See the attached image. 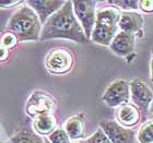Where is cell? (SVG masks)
Returning <instances> with one entry per match:
<instances>
[{
	"label": "cell",
	"mask_w": 153,
	"mask_h": 143,
	"mask_svg": "<svg viewBox=\"0 0 153 143\" xmlns=\"http://www.w3.org/2000/svg\"><path fill=\"white\" fill-rule=\"evenodd\" d=\"M44 143H51L49 141H48V139L47 138H44Z\"/></svg>",
	"instance_id": "cell-25"
},
{
	"label": "cell",
	"mask_w": 153,
	"mask_h": 143,
	"mask_svg": "<svg viewBox=\"0 0 153 143\" xmlns=\"http://www.w3.org/2000/svg\"><path fill=\"white\" fill-rule=\"evenodd\" d=\"M6 30L16 36L18 41H39L42 24L36 13L24 1L9 19Z\"/></svg>",
	"instance_id": "cell-2"
},
{
	"label": "cell",
	"mask_w": 153,
	"mask_h": 143,
	"mask_svg": "<svg viewBox=\"0 0 153 143\" xmlns=\"http://www.w3.org/2000/svg\"><path fill=\"white\" fill-rule=\"evenodd\" d=\"M79 143H85V141H84V140H83V141H80Z\"/></svg>",
	"instance_id": "cell-26"
},
{
	"label": "cell",
	"mask_w": 153,
	"mask_h": 143,
	"mask_svg": "<svg viewBox=\"0 0 153 143\" xmlns=\"http://www.w3.org/2000/svg\"><path fill=\"white\" fill-rule=\"evenodd\" d=\"M136 138L140 143H153V122L152 119L146 121L140 127Z\"/></svg>",
	"instance_id": "cell-17"
},
{
	"label": "cell",
	"mask_w": 153,
	"mask_h": 143,
	"mask_svg": "<svg viewBox=\"0 0 153 143\" xmlns=\"http://www.w3.org/2000/svg\"><path fill=\"white\" fill-rule=\"evenodd\" d=\"M0 143H3V142H2V141H1V140H0Z\"/></svg>",
	"instance_id": "cell-27"
},
{
	"label": "cell",
	"mask_w": 153,
	"mask_h": 143,
	"mask_svg": "<svg viewBox=\"0 0 153 143\" xmlns=\"http://www.w3.org/2000/svg\"><path fill=\"white\" fill-rule=\"evenodd\" d=\"M57 102L51 94L43 91H35L30 95L25 105L26 114L35 118L43 114H53Z\"/></svg>",
	"instance_id": "cell-6"
},
{
	"label": "cell",
	"mask_w": 153,
	"mask_h": 143,
	"mask_svg": "<svg viewBox=\"0 0 153 143\" xmlns=\"http://www.w3.org/2000/svg\"><path fill=\"white\" fill-rule=\"evenodd\" d=\"M25 3L36 13L39 19V22L43 25L51 16H53L56 11L60 9L65 3L64 0H27Z\"/></svg>",
	"instance_id": "cell-12"
},
{
	"label": "cell",
	"mask_w": 153,
	"mask_h": 143,
	"mask_svg": "<svg viewBox=\"0 0 153 143\" xmlns=\"http://www.w3.org/2000/svg\"><path fill=\"white\" fill-rule=\"evenodd\" d=\"M48 141L51 143H71L70 139L67 136L66 131L61 127L56 128L49 136H48Z\"/></svg>",
	"instance_id": "cell-19"
},
{
	"label": "cell",
	"mask_w": 153,
	"mask_h": 143,
	"mask_svg": "<svg viewBox=\"0 0 153 143\" xmlns=\"http://www.w3.org/2000/svg\"><path fill=\"white\" fill-rule=\"evenodd\" d=\"M56 38L69 39L79 44L89 43L74 14L72 1H65L60 9L49 16L42 26L39 41H45Z\"/></svg>",
	"instance_id": "cell-1"
},
{
	"label": "cell",
	"mask_w": 153,
	"mask_h": 143,
	"mask_svg": "<svg viewBox=\"0 0 153 143\" xmlns=\"http://www.w3.org/2000/svg\"><path fill=\"white\" fill-rule=\"evenodd\" d=\"M16 38L14 35H12L11 33H4L2 35V37H1V39H0V44H1V46H3V47H6L7 49L10 47H13L14 45L16 44Z\"/></svg>",
	"instance_id": "cell-21"
},
{
	"label": "cell",
	"mask_w": 153,
	"mask_h": 143,
	"mask_svg": "<svg viewBox=\"0 0 153 143\" xmlns=\"http://www.w3.org/2000/svg\"><path fill=\"white\" fill-rule=\"evenodd\" d=\"M57 128V121L53 114H43L34 118L33 130L38 136H49Z\"/></svg>",
	"instance_id": "cell-14"
},
{
	"label": "cell",
	"mask_w": 153,
	"mask_h": 143,
	"mask_svg": "<svg viewBox=\"0 0 153 143\" xmlns=\"http://www.w3.org/2000/svg\"><path fill=\"white\" fill-rule=\"evenodd\" d=\"M102 99L109 107H119L129 103V83L125 80H115L103 93Z\"/></svg>",
	"instance_id": "cell-8"
},
{
	"label": "cell",
	"mask_w": 153,
	"mask_h": 143,
	"mask_svg": "<svg viewBox=\"0 0 153 143\" xmlns=\"http://www.w3.org/2000/svg\"><path fill=\"white\" fill-rule=\"evenodd\" d=\"M138 9L146 13H151L153 10V1H138Z\"/></svg>",
	"instance_id": "cell-22"
},
{
	"label": "cell",
	"mask_w": 153,
	"mask_h": 143,
	"mask_svg": "<svg viewBox=\"0 0 153 143\" xmlns=\"http://www.w3.org/2000/svg\"><path fill=\"white\" fill-rule=\"evenodd\" d=\"M100 129L112 143H136V131L123 127L116 120L100 121Z\"/></svg>",
	"instance_id": "cell-7"
},
{
	"label": "cell",
	"mask_w": 153,
	"mask_h": 143,
	"mask_svg": "<svg viewBox=\"0 0 153 143\" xmlns=\"http://www.w3.org/2000/svg\"><path fill=\"white\" fill-rule=\"evenodd\" d=\"M96 4L97 1H72V10L78 22L82 27L85 37L90 41L95 23Z\"/></svg>",
	"instance_id": "cell-5"
},
{
	"label": "cell",
	"mask_w": 153,
	"mask_h": 143,
	"mask_svg": "<svg viewBox=\"0 0 153 143\" xmlns=\"http://www.w3.org/2000/svg\"><path fill=\"white\" fill-rule=\"evenodd\" d=\"M120 10L113 6L102 7L96 10L95 23L90 41L96 44L109 46L115 35L119 32L118 23L120 19Z\"/></svg>",
	"instance_id": "cell-3"
},
{
	"label": "cell",
	"mask_w": 153,
	"mask_h": 143,
	"mask_svg": "<svg viewBox=\"0 0 153 143\" xmlns=\"http://www.w3.org/2000/svg\"><path fill=\"white\" fill-rule=\"evenodd\" d=\"M109 48L119 57L129 58L136 49V35L119 31L111 41Z\"/></svg>",
	"instance_id": "cell-10"
},
{
	"label": "cell",
	"mask_w": 153,
	"mask_h": 143,
	"mask_svg": "<svg viewBox=\"0 0 153 143\" xmlns=\"http://www.w3.org/2000/svg\"><path fill=\"white\" fill-rule=\"evenodd\" d=\"M83 122L84 119L82 114L74 115L66 121L64 130L66 131L70 141H76L83 138Z\"/></svg>",
	"instance_id": "cell-15"
},
{
	"label": "cell",
	"mask_w": 153,
	"mask_h": 143,
	"mask_svg": "<svg viewBox=\"0 0 153 143\" xmlns=\"http://www.w3.org/2000/svg\"><path fill=\"white\" fill-rule=\"evenodd\" d=\"M9 57V50L0 45V61H6Z\"/></svg>",
	"instance_id": "cell-24"
},
{
	"label": "cell",
	"mask_w": 153,
	"mask_h": 143,
	"mask_svg": "<svg viewBox=\"0 0 153 143\" xmlns=\"http://www.w3.org/2000/svg\"><path fill=\"white\" fill-rule=\"evenodd\" d=\"M140 110L131 103H127L121 105L116 110V118L117 122L125 128L134 127L140 120Z\"/></svg>",
	"instance_id": "cell-13"
},
{
	"label": "cell",
	"mask_w": 153,
	"mask_h": 143,
	"mask_svg": "<svg viewBox=\"0 0 153 143\" xmlns=\"http://www.w3.org/2000/svg\"><path fill=\"white\" fill-rule=\"evenodd\" d=\"M144 24V19L142 14L136 11H121L118 27L120 32L129 33L137 35L138 33L142 36V27Z\"/></svg>",
	"instance_id": "cell-11"
},
{
	"label": "cell",
	"mask_w": 153,
	"mask_h": 143,
	"mask_svg": "<svg viewBox=\"0 0 153 143\" xmlns=\"http://www.w3.org/2000/svg\"><path fill=\"white\" fill-rule=\"evenodd\" d=\"M84 141H85V143H112L100 128L93 136H91L89 139H86Z\"/></svg>",
	"instance_id": "cell-20"
},
{
	"label": "cell",
	"mask_w": 153,
	"mask_h": 143,
	"mask_svg": "<svg viewBox=\"0 0 153 143\" xmlns=\"http://www.w3.org/2000/svg\"><path fill=\"white\" fill-rule=\"evenodd\" d=\"M107 3L117 8L118 10L123 9L125 11L138 10V1L136 0H109Z\"/></svg>",
	"instance_id": "cell-18"
},
{
	"label": "cell",
	"mask_w": 153,
	"mask_h": 143,
	"mask_svg": "<svg viewBox=\"0 0 153 143\" xmlns=\"http://www.w3.org/2000/svg\"><path fill=\"white\" fill-rule=\"evenodd\" d=\"M24 1H20V0H12V1H0V8H3V9H9V8H14L16 6H20L22 4Z\"/></svg>",
	"instance_id": "cell-23"
},
{
	"label": "cell",
	"mask_w": 153,
	"mask_h": 143,
	"mask_svg": "<svg viewBox=\"0 0 153 143\" xmlns=\"http://www.w3.org/2000/svg\"><path fill=\"white\" fill-rule=\"evenodd\" d=\"M10 143H44V139L32 128L23 127L10 138Z\"/></svg>",
	"instance_id": "cell-16"
},
{
	"label": "cell",
	"mask_w": 153,
	"mask_h": 143,
	"mask_svg": "<svg viewBox=\"0 0 153 143\" xmlns=\"http://www.w3.org/2000/svg\"><path fill=\"white\" fill-rule=\"evenodd\" d=\"M74 64V57L66 48H54L45 58V67L51 74L60 76L68 73Z\"/></svg>",
	"instance_id": "cell-4"
},
{
	"label": "cell",
	"mask_w": 153,
	"mask_h": 143,
	"mask_svg": "<svg viewBox=\"0 0 153 143\" xmlns=\"http://www.w3.org/2000/svg\"><path fill=\"white\" fill-rule=\"evenodd\" d=\"M152 99V90L143 81H141L140 79H134L129 83V99H131V104L140 111L147 113L151 106Z\"/></svg>",
	"instance_id": "cell-9"
}]
</instances>
